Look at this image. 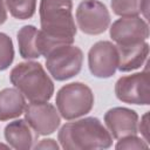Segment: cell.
<instances>
[{
	"instance_id": "6da1fadb",
	"label": "cell",
	"mask_w": 150,
	"mask_h": 150,
	"mask_svg": "<svg viewBox=\"0 0 150 150\" xmlns=\"http://www.w3.org/2000/svg\"><path fill=\"white\" fill-rule=\"evenodd\" d=\"M39 49L46 56L53 48L73 45L77 28L73 16V0H40Z\"/></svg>"
},
{
	"instance_id": "7a4b0ae2",
	"label": "cell",
	"mask_w": 150,
	"mask_h": 150,
	"mask_svg": "<svg viewBox=\"0 0 150 150\" xmlns=\"http://www.w3.org/2000/svg\"><path fill=\"white\" fill-rule=\"evenodd\" d=\"M60 146L66 150L108 149L112 145V137L97 117H84L68 122L57 132Z\"/></svg>"
},
{
	"instance_id": "3957f363",
	"label": "cell",
	"mask_w": 150,
	"mask_h": 150,
	"mask_svg": "<svg viewBox=\"0 0 150 150\" xmlns=\"http://www.w3.org/2000/svg\"><path fill=\"white\" fill-rule=\"evenodd\" d=\"M9 81L29 103L48 102L54 94V82L40 62L18 63L9 73Z\"/></svg>"
},
{
	"instance_id": "277c9868",
	"label": "cell",
	"mask_w": 150,
	"mask_h": 150,
	"mask_svg": "<svg viewBox=\"0 0 150 150\" xmlns=\"http://www.w3.org/2000/svg\"><path fill=\"white\" fill-rule=\"evenodd\" d=\"M94 94L82 82L64 84L56 93V109L60 116L67 121L82 117L90 112L94 107Z\"/></svg>"
},
{
	"instance_id": "5b68a950",
	"label": "cell",
	"mask_w": 150,
	"mask_h": 150,
	"mask_svg": "<svg viewBox=\"0 0 150 150\" xmlns=\"http://www.w3.org/2000/svg\"><path fill=\"white\" fill-rule=\"evenodd\" d=\"M45 57L46 68L56 81H66L79 75L83 64V52L73 45L57 46Z\"/></svg>"
},
{
	"instance_id": "8992f818",
	"label": "cell",
	"mask_w": 150,
	"mask_h": 150,
	"mask_svg": "<svg viewBox=\"0 0 150 150\" xmlns=\"http://www.w3.org/2000/svg\"><path fill=\"white\" fill-rule=\"evenodd\" d=\"M77 28L87 35H100L110 26V13L98 0H82L75 12Z\"/></svg>"
},
{
	"instance_id": "52a82bcc",
	"label": "cell",
	"mask_w": 150,
	"mask_h": 150,
	"mask_svg": "<svg viewBox=\"0 0 150 150\" xmlns=\"http://www.w3.org/2000/svg\"><path fill=\"white\" fill-rule=\"evenodd\" d=\"M116 97L128 104L149 105L150 104V84L148 69L120 77L115 83Z\"/></svg>"
},
{
	"instance_id": "ba28073f",
	"label": "cell",
	"mask_w": 150,
	"mask_h": 150,
	"mask_svg": "<svg viewBox=\"0 0 150 150\" xmlns=\"http://www.w3.org/2000/svg\"><path fill=\"white\" fill-rule=\"evenodd\" d=\"M88 67L93 76L109 79L115 75L118 67V52L110 41H97L88 52Z\"/></svg>"
},
{
	"instance_id": "9c48e42d",
	"label": "cell",
	"mask_w": 150,
	"mask_h": 150,
	"mask_svg": "<svg viewBox=\"0 0 150 150\" xmlns=\"http://www.w3.org/2000/svg\"><path fill=\"white\" fill-rule=\"evenodd\" d=\"M111 40L116 46H127L149 39L148 21L141 16H121L109 28Z\"/></svg>"
},
{
	"instance_id": "30bf717a",
	"label": "cell",
	"mask_w": 150,
	"mask_h": 150,
	"mask_svg": "<svg viewBox=\"0 0 150 150\" xmlns=\"http://www.w3.org/2000/svg\"><path fill=\"white\" fill-rule=\"evenodd\" d=\"M23 114L27 123L39 136L54 134L61 124V116L56 107L48 102L29 103Z\"/></svg>"
},
{
	"instance_id": "8fae6325",
	"label": "cell",
	"mask_w": 150,
	"mask_h": 150,
	"mask_svg": "<svg viewBox=\"0 0 150 150\" xmlns=\"http://www.w3.org/2000/svg\"><path fill=\"white\" fill-rule=\"evenodd\" d=\"M103 121L105 128L115 139L137 135L138 132V115L132 109L125 107L111 108L104 114Z\"/></svg>"
},
{
	"instance_id": "7c38bea8",
	"label": "cell",
	"mask_w": 150,
	"mask_h": 150,
	"mask_svg": "<svg viewBox=\"0 0 150 150\" xmlns=\"http://www.w3.org/2000/svg\"><path fill=\"white\" fill-rule=\"evenodd\" d=\"M4 136L8 145L16 150L33 149V145L39 137L27 121L20 118L9 122L5 127Z\"/></svg>"
},
{
	"instance_id": "4fadbf2b",
	"label": "cell",
	"mask_w": 150,
	"mask_h": 150,
	"mask_svg": "<svg viewBox=\"0 0 150 150\" xmlns=\"http://www.w3.org/2000/svg\"><path fill=\"white\" fill-rule=\"evenodd\" d=\"M116 48L118 52L117 69L122 73H128L138 69L148 60L149 43L146 41L127 46H116Z\"/></svg>"
},
{
	"instance_id": "5bb4252c",
	"label": "cell",
	"mask_w": 150,
	"mask_h": 150,
	"mask_svg": "<svg viewBox=\"0 0 150 150\" xmlns=\"http://www.w3.org/2000/svg\"><path fill=\"white\" fill-rule=\"evenodd\" d=\"M26 108V98L16 88L0 90V121H9L21 116Z\"/></svg>"
},
{
	"instance_id": "9a60e30c",
	"label": "cell",
	"mask_w": 150,
	"mask_h": 150,
	"mask_svg": "<svg viewBox=\"0 0 150 150\" xmlns=\"http://www.w3.org/2000/svg\"><path fill=\"white\" fill-rule=\"evenodd\" d=\"M19 54L25 60H34L41 56L39 49V29L33 25L21 27L16 34Z\"/></svg>"
},
{
	"instance_id": "2e32d148",
	"label": "cell",
	"mask_w": 150,
	"mask_h": 150,
	"mask_svg": "<svg viewBox=\"0 0 150 150\" xmlns=\"http://www.w3.org/2000/svg\"><path fill=\"white\" fill-rule=\"evenodd\" d=\"M111 9L118 16H138L144 15L148 19L149 0H111Z\"/></svg>"
},
{
	"instance_id": "e0dca14e",
	"label": "cell",
	"mask_w": 150,
	"mask_h": 150,
	"mask_svg": "<svg viewBox=\"0 0 150 150\" xmlns=\"http://www.w3.org/2000/svg\"><path fill=\"white\" fill-rule=\"evenodd\" d=\"M11 15L18 20L33 18L36 11V0H5Z\"/></svg>"
},
{
	"instance_id": "ac0fdd59",
	"label": "cell",
	"mask_w": 150,
	"mask_h": 150,
	"mask_svg": "<svg viewBox=\"0 0 150 150\" xmlns=\"http://www.w3.org/2000/svg\"><path fill=\"white\" fill-rule=\"evenodd\" d=\"M14 46L12 39L0 32V71H4L9 68L14 61Z\"/></svg>"
},
{
	"instance_id": "d6986e66",
	"label": "cell",
	"mask_w": 150,
	"mask_h": 150,
	"mask_svg": "<svg viewBox=\"0 0 150 150\" xmlns=\"http://www.w3.org/2000/svg\"><path fill=\"white\" fill-rule=\"evenodd\" d=\"M149 144L141 137H138L137 135H131V136H127L123 137L121 139H118V142L115 145V149L117 150H130V149H137V150H142V149H148Z\"/></svg>"
},
{
	"instance_id": "ffe728a7",
	"label": "cell",
	"mask_w": 150,
	"mask_h": 150,
	"mask_svg": "<svg viewBox=\"0 0 150 150\" xmlns=\"http://www.w3.org/2000/svg\"><path fill=\"white\" fill-rule=\"evenodd\" d=\"M138 132H141L143 139L149 144V111H146L138 123Z\"/></svg>"
},
{
	"instance_id": "44dd1931",
	"label": "cell",
	"mask_w": 150,
	"mask_h": 150,
	"mask_svg": "<svg viewBox=\"0 0 150 150\" xmlns=\"http://www.w3.org/2000/svg\"><path fill=\"white\" fill-rule=\"evenodd\" d=\"M61 146L60 144L53 139V138H45L41 139L39 143L33 145V149H52V150H59Z\"/></svg>"
},
{
	"instance_id": "7402d4cb",
	"label": "cell",
	"mask_w": 150,
	"mask_h": 150,
	"mask_svg": "<svg viewBox=\"0 0 150 150\" xmlns=\"http://www.w3.org/2000/svg\"><path fill=\"white\" fill-rule=\"evenodd\" d=\"M7 20V9L4 0H0V25L5 23Z\"/></svg>"
},
{
	"instance_id": "603a6c76",
	"label": "cell",
	"mask_w": 150,
	"mask_h": 150,
	"mask_svg": "<svg viewBox=\"0 0 150 150\" xmlns=\"http://www.w3.org/2000/svg\"><path fill=\"white\" fill-rule=\"evenodd\" d=\"M0 148H2V149H11V146H9V145L2 144V143H0Z\"/></svg>"
}]
</instances>
